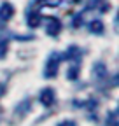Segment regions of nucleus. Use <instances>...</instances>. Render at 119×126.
<instances>
[{
  "mask_svg": "<svg viewBox=\"0 0 119 126\" xmlns=\"http://www.w3.org/2000/svg\"><path fill=\"white\" fill-rule=\"evenodd\" d=\"M58 67H60V61L56 58V54H53L47 63H46V70H44V77H56L58 74Z\"/></svg>",
  "mask_w": 119,
  "mask_h": 126,
  "instance_id": "obj_1",
  "label": "nucleus"
},
{
  "mask_svg": "<svg viewBox=\"0 0 119 126\" xmlns=\"http://www.w3.org/2000/svg\"><path fill=\"white\" fill-rule=\"evenodd\" d=\"M39 100H40V103H42L44 107H49V105H53V103H54V100H56L54 89H53V88H46V89H42V93H40Z\"/></svg>",
  "mask_w": 119,
  "mask_h": 126,
  "instance_id": "obj_2",
  "label": "nucleus"
},
{
  "mask_svg": "<svg viewBox=\"0 0 119 126\" xmlns=\"http://www.w3.org/2000/svg\"><path fill=\"white\" fill-rule=\"evenodd\" d=\"M46 30H47V33H49V35H58V33H60V30H61V21H60L58 18H49Z\"/></svg>",
  "mask_w": 119,
  "mask_h": 126,
  "instance_id": "obj_3",
  "label": "nucleus"
},
{
  "mask_svg": "<svg viewBox=\"0 0 119 126\" xmlns=\"http://www.w3.org/2000/svg\"><path fill=\"white\" fill-rule=\"evenodd\" d=\"M12 16H14V7H12V4L4 2L2 7H0V19H2V21H7V19L12 18Z\"/></svg>",
  "mask_w": 119,
  "mask_h": 126,
  "instance_id": "obj_4",
  "label": "nucleus"
},
{
  "mask_svg": "<svg viewBox=\"0 0 119 126\" xmlns=\"http://www.w3.org/2000/svg\"><path fill=\"white\" fill-rule=\"evenodd\" d=\"M89 30H91V33H103L105 26H103V23L100 19H93L91 23H89Z\"/></svg>",
  "mask_w": 119,
  "mask_h": 126,
  "instance_id": "obj_5",
  "label": "nucleus"
},
{
  "mask_svg": "<svg viewBox=\"0 0 119 126\" xmlns=\"http://www.w3.org/2000/svg\"><path fill=\"white\" fill-rule=\"evenodd\" d=\"M7 53V39L0 37V58H4Z\"/></svg>",
  "mask_w": 119,
  "mask_h": 126,
  "instance_id": "obj_6",
  "label": "nucleus"
},
{
  "mask_svg": "<svg viewBox=\"0 0 119 126\" xmlns=\"http://www.w3.org/2000/svg\"><path fill=\"white\" fill-rule=\"evenodd\" d=\"M68 79H75L77 77V74H79V67H72V68H68Z\"/></svg>",
  "mask_w": 119,
  "mask_h": 126,
  "instance_id": "obj_7",
  "label": "nucleus"
},
{
  "mask_svg": "<svg viewBox=\"0 0 119 126\" xmlns=\"http://www.w3.org/2000/svg\"><path fill=\"white\" fill-rule=\"evenodd\" d=\"M58 126H77V124H75V121H70V119H67V121H63V123H60Z\"/></svg>",
  "mask_w": 119,
  "mask_h": 126,
  "instance_id": "obj_8",
  "label": "nucleus"
},
{
  "mask_svg": "<svg viewBox=\"0 0 119 126\" xmlns=\"http://www.w3.org/2000/svg\"><path fill=\"white\" fill-rule=\"evenodd\" d=\"M2 94H4V86L0 84V96H2Z\"/></svg>",
  "mask_w": 119,
  "mask_h": 126,
  "instance_id": "obj_9",
  "label": "nucleus"
}]
</instances>
